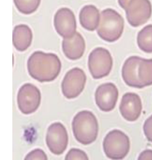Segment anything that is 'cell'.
<instances>
[{
  "label": "cell",
  "mask_w": 152,
  "mask_h": 160,
  "mask_svg": "<svg viewBox=\"0 0 152 160\" xmlns=\"http://www.w3.org/2000/svg\"><path fill=\"white\" fill-rule=\"evenodd\" d=\"M86 73L80 68H74L66 74L61 84L63 95L68 99L77 98L86 84Z\"/></svg>",
  "instance_id": "cell-6"
},
{
  "label": "cell",
  "mask_w": 152,
  "mask_h": 160,
  "mask_svg": "<svg viewBox=\"0 0 152 160\" xmlns=\"http://www.w3.org/2000/svg\"><path fill=\"white\" fill-rule=\"evenodd\" d=\"M125 10L127 20L133 27L145 24L152 16V6L149 0H130Z\"/></svg>",
  "instance_id": "cell-7"
},
{
  "label": "cell",
  "mask_w": 152,
  "mask_h": 160,
  "mask_svg": "<svg viewBox=\"0 0 152 160\" xmlns=\"http://www.w3.org/2000/svg\"><path fill=\"white\" fill-rule=\"evenodd\" d=\"M130 1V0H118L119 6L124 9H126Z\"/></svg>",
  "instance_id": "cell-24"
},
{
  "label": "cell",
  "mask_w": 152,
  "mask_h": 160,
  "mask_svg": "<svg viewBox=\"0 0 152 160\" xmlns=\"http://www.w3.org/2000/svg\"><path fill=\"white\" fill-rule=\"evenodd\" d=\"M32 38V30L26 25L21 24L14 28L13 42L14 46L18 51L26 50L30 46Z\"/></svg>",
  "instance_id": "cell-15"
},
{
  "label": "cell",
  "mask_w": 152,
  "mask_h": 160,
  "mask_svg": "<svg viewBox=\"0 0 152 160\" xmlns=\"http://www.w3.org/2000/svg\"><path fill=\"white\" fill-rule=\"evenodd\" d=\"M46 142L52 153L58 155L64 153L68 143V136L64 126L60 122L52 124L48 128Z\"/></svg>",
  "instance_id": "cell-9"
},
{
  "label": "cell",
  "mask_w": 152,
  "mask_h": 160,
  "mask_svg": "<svg viewBox=\"0 0 152 160\" xmlns=\"http://www.w3.org/2000/svg\"><path fill=\"white\" fill-rule=\"evenodd\" d=\"M62 51L67 58L70 60H77L84 54L86 49L85 41L77 32L69 38H64L62 43Z\"/></svg>",
  "instance_id": "cell-13"
},
{
  "label": "cell",
  "mask_w": 152,
  "mask_h": 160,
  "mask_svg": "<svg viewBox=\"0 0 152 160\" xmlns=\"http://www.w3.org/2000/svg\"><path fill=\"white\" fill-rule=\"evenodd\" d=\"M113 58L110 52L104 48L94 49L89 56L88 67L94 79L107 77L113 68Z\"/></svg>",
  "instance_id": "cell-5"
},
{
  "label": "cell",
  "mask_w": 152,
  "mask_h": 160,
  "mask_svg": "<svg viewBox=\"0 0 152 160\" xmlns=\"http://www.w3.org/2000/svg\"><path fill=\"white\" fill-rule=\"evenodd\" d=\"M41 0H14L15 6L20 13L31 14L39 8Z\"/></svg>",
  "instance_id": "cell-19"
},
{
  "label": "cell",
  "mask_w": 152,
  "mask_h": 160,
  "mask_svg": "<svg viewBox=\"0 0 152 160\" xmlns=\"http://www.w3.org/2000/svg\"><path fill=\"white\" fill-rule=\"evenodd\" d=\"M119 111L126 120L132 122L137 120L142 111V103L139 95L134 93L124 94L121 101Z\"/></svg>",
  "instance_id": "cell-12"
},
{
  "label": "cell",
  "mask_w": 152,
  "mask_h": 160,
  "mask_svg": "<svg viewBox=\"0 0 152 160\" xmlns=\"http://www.w3.org/2000/svg\"><path fill=\"white\" fill-rule=\"evenodd\" d=\"M139 160H152V150L146 149L142 152L139 155Z\"/></svg>",
  "instance_id": "cell-23"
},
{
  "label": "cell",
  "mask_w": 152,
  "mask_h": 160,
  "mask_svg": "<svg viewBox=\"0 0 152 160\" xmlns=\"http://www.w3.org/2000/svg\"><path fill=\"white\" fill-rule=\"evenodd\" d=\"M119 93L116 86L108 82L100 85L95 92V101L97 106L104 112H110L115 108Z\"/></svg>",
  "instance_id": "cell-10"
},
{
  "label": "cell",
  "mask_w": 152,
  "mask_h": 160,
  "mask_svg": "<svg viewBox=\"0 0 152 160\" xmlns=\"http://www.w3.org/2000/svg\"><path fill=\"white\" fill-rule=\"evenodd\" d=\"M143 131L147 139L152 143V115L145 120Z\"/></svg>",
  "instance_id": "cell-22"
},
{
  "label": "cell",
  "mask_w": 152,
  "mask_h": 160,
  "mask_svg": "<svg viewBox=\"0 0 152 160\" xmlns=\"http://www.w3.org/2000/svg\"><path fill=\"white\" fill-rule=\"evenodd\" d=\"M138 77L142 88L152 85V59L141 58L138 68Z\"/></svg>",
  "instance_id": "cell-17"
},
{
  "label": "cell",
  "mask_w": 152,
  "mask_h": 160,
  "mask_svg": "<svg viewBox=\"0 0 152 160\" xmlns=\"http://www.w3.org/2000/svg\"><path fill=\"white\" fill-rule=\"evenodd\" d=\"M53 23L56 31L64 38L71 37L76 32L77 23L75 15L68 8H61L57 12Z\"/></svg>",
  "instance_id": "cell-11"
},
{
  "label": "cell",
  "mask_w": 152,
  "mask_h": 160,
  "mask_svg": "<svg viewBox=\"0 0 152 160\" xmlns=\"http://www.w3.org/2000/svg\"><path fill=\"white\" fill-rule=\"evenodd\" d=\"M141 59L139 56H131L126 60L122 67V78L130 87L142 88L138 77V68Z\"/></svg>",
  "instance_id": "cell-14"
},
{
  "label": "cell",
  "mask_w": 152,
  "mask_h": 160,
  "mask_svg": "<svg viewBox=\"0 0 152 160\" xmlns=\"http://www.w3.org/2000/svg\"><path fill=\"white\" fill-rule=\"evenodd\" d=\"M27 69L30 75L40 82H51L59 75L61 63L55 54L35 52L29 58Z\"/></svg>",
  "instance_id": "cell-1"
},
{
  "label": "cell",
  "mask_w": 152,
  "mask_h": 160,
  "mask_svg": "<svg viewBox=\"0 0 152 160\" xmlns=\"http://www.w3.org/2000/svg\"><path fill=\"white\" fill-rule=\"evenodd\" d=\"M80 23L86 30L93 31L99 25L100 14L99 10L93 5L83 7L80 12Z\"/></svg>",
  "instance_id": "cell-16"
},
{
  "label": "cell",
  "mask_w": 152,
  "mask_h": 160,
  "mask_svg": "<svg viewBox=\"0 0 152 160\" xmlns=\"http://www.w3.org/2000/svg\"><path fill=\"white\" fill-rule=\"evenodd\" d=\"M72 129L76 139L79 143L85 145L91 144L98 136V120L90 111H80L73 118Z\"/></svg>",
  "instance_id": "cell-2"
},
{
  "label": "cell",
  "mask_w": 152,
  "mask_h": 160,
  "mask_svg": "<svg viewBox=\"0 0 152 160\" xmlns=\"http://www.w3.org/2000/svg\"><path fill=\"white\" fill-rule=\"evenodd\" d=\"M137 44L139 48L147 53H152V25L143 28L138 33Z\"/></svg>",
  "instance_id": "cell-18"
},
{
  "label": "cell",
  "mask_w": 152,
  "mask_h": 160,
  "mask_svg": "<svg viewBox=\"0 0 152 160\" xmlns=\"http://www.w3.org/2000/svg\"><path fill=\"white\" fill-rule=\"evenodd\" d=\"M66 160H89L88 156L85 152L79 149L73 148L69 151L66 156Z\"/></svg>",
  "instance_id": "cell-20"
},
{
  "label": "cell",
  "mask_w": 152,
  "mask_h": 160,
  "mask_svg": "<svg viewBox=\"0 0 152 160\" xmlns=\"http://www.w3.org/2000/svg\"><path fill=\"white\" fill-rule=\"evenodd\" d=\"M45 153L41 149H36L27 155L25 160H47Z\"/></svg>",
  "instance_id": "cell-21"
},
{
  "label": "cell",
  "mask_w": 152,
  "mask_h": 160,
  "mask_svg": "<svg viewBox=\"0 0 152 160\" xmlns=\"http://www.w3.org/2000/svg\"><path fill=\"white\" fill-rule=\"evenodd\" d=\"M106 157L111 160H122L130 149V141L126 134L119 130H113L106 134L103 142Z\"/></svg>",
  "instance_id": "cell-4"
},
{
  "label": "cell",
  "mask_w": 152,
  "mask_h": 160,
  "mask_svg": "<svg viewBox=\"0 0 152 160\" xmlns=\"http://www.w3.org/2000/svg\"><path fill=\"white\" fill-rule=\"evenodd\" d=\"M124 28V20L120 14L111 8L103 10L100 15L97 33L102 40L113 42L121 37Z\"/></svg>",
  "instance_id": "cell-3"
},
{
  "label": "cell",
  "mask_w": 152,
  "mask_h": 160,
  "mask_svg": "<svg viewBox=\"0 0 152 160\" xmlns=\"http://www.w3.org/2000/svg\"><path fill=\"white\" fill-rule=\"evenodd\" d=\"M41 101L40 90L35 85L25 84L20 87L17 94V103L20 111L25 115L35 112Z\"/></svg>",
  "instance_id": "cell-8"
}]
</instances>
